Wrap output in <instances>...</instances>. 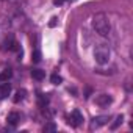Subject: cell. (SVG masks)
Listing matches in <instances>:
<instances>
[{"label":"cell","instance_id":"obj_16","mask_svg":"<svg viewBox=\"0 0 133 133\" xmlns=\"http://www.w3.org/2000/svg\"><path fill=\"white\" fill-rule=\"evenodd\" d=\"M56 22H58V19H56V17H52V19H50V22H49V27H50V28H53V27L56 25Z\"/></svg>","mask_w":133,"mask_h":133},{"label":"cell","instance_id":"obj_17","mask_svg":"<svg viewBox=\"0 0 133 133\" xmlns=\"http://www.w3.org/2000/svg\"><path fill=\"white\" fill-rule=\"evenodd\" d=\"M64 2H66V0H53V5H56V6H58V5H63Z\"/></svg>","mask_w":133,"mask_h":133},{"label":"cell","instance_id":"obj_1","mask_svg":"<svg viewBox=\"0 0 133 133\" xmlns=\"http://www.w3.org/2000/svg\"><path fill=\"white\" fill-rule=\"evenodd\" d=\"M91 24H92V28L96 30V33L100 35V36H103V38H107V36L110 35V31H111L110 21H108L107 14H103V13H97V14H94Z\"/></svg>","mask_w":133,"mask_h":133},{"label":"cell","instance_id":"obj_6","mask_svg":"<svg viewBox=\"0 0 133 133\" xmlns=\"http://www.w3.org/2000/svg\"><path fill=\"white\" fill-rule=\"evenodd\" d=\"M111 102H113V97L110 94H100V96L96 97V103L99 107H108Z\"/></svg>","mask_w":133,"mask_h":133},{"label":"cell","instance_id":"obj_13","mask_svg":"<svg viewBox=\"0 0 133 133\" xmlns=\"http://www.w3.org/2000/svg\"><path fill=\"white\" fill-rule=\"evenodd\" d=\"M55 130H56V124H55V122H47V124L42 127V131H45V133H47V131H55Z\"/></svg>","mask_w":133,"mask_h":133},{"label":"cell","instance_id":"obj_18","mask_svg":"<svg viewBox=\"0 0 133 133\" xmlns=\"http://www.w3.org/2000/svg\"><path fill=\"white\" fill-rule=\"evenodd\" d=\"M71 2H74V0H71Z\"/></svg>","mask_w":133,"mask_h":133},{"label":"cell","instance_id":"obj_11","mask_svg":"<svg viewBox=\"0 0 133 133\" xmlns=\"http://www.w3.org/2000/svg\"><path fill=\"white\" fill-rule=\"evenodd\" d=\"M25 96H27V91H25V89H19V91L16 92V96L13 97V100H14V102L17 103V102L24 100V99H25Z\"/></svg>","mask_w":133,"mask_h":133},{"label":"cell","instance_id":"obj_15","mask_svg":"<svg viewBox=\"0 0 133 133\" xmlns=\"http://www.w3.org/2000/svg\"><path fill=\"white\" fill-rule=\"evenodd\" d=\"M31 59H33V63H39V61H41V50H39V49H36V50L33 52Z\"/></svg>","mask_w":133,"mask_h":133},{"label":"cell","instance_id":"obj_14","mask_svg":"<svg viewBox=\"0 0 133 133\" xmlns=\"http://www.w3.org/2000/svg\"><path fill=\"white\" fill-rule=\"evenodd\" d=\"M50 82H52L53 85H61V83H63V78H61V75H58V74H52Z\"/></svg>","mask_w":133,"mask_h":133},{"label":"cell","instance_id":"obj_7","mask_svg":"<svg viewBox=\"0 0 133 133\" xmlns=\"http://www.w3.org/2000/svg\"><path fill=\"white\" fill-rule=\"evenodd\" d=\"M19 121H21V114H19L17 111H11V113L6 116V122H8V125H11V127H16V125L19 124Z\"/></svg>","mask_w":133,"mask_h":133},{"label":"cell","instance_id":"obj_10","mask_svg":"<svg viewBox=\"0 0 133 133\" xmlns=\"http://www.w3.org/2000/svg\"><path fill=\"white\" fill-rule=\"evenodd\" d=\"M31 77H33L35 80H42V78L45 77V72L41 71V69H31Z\"/></svg>","mask_w":133,"mask_h":133},{"label":"cell","instance_id":"obj_2","mask_svg":"<svg viewBox=\"0 0 133 133\" xmlns=\"http://www.w3.org/2000/svg\"><path fill=\"white\" fill-rule=\"evenodd\" d=\"M110 55H111V52H110V47L107 44H97L96 45V49H94V59H96L97 64H100V66L107 64L110 61Z\"/></svg>","mask_w":133,"mask_h":133},{"label":"cell","instance_id":"obj_12","mask_svg":"<svg viewBox=\"0 0 133 133\" xmlns=\"http://www.w3.org/2000/svg\"><path fill=\"white\" fill-rule=\"evenodd\" d=\"M122 122H124V116H122V114H117V116H116V119H114V122L111 124V127H110V128H111V130H116Z\"/></svg>","mask_w":133,"mask_h":133},{"label":"cell","instance_id":"obj_3","mask_svg":"<svg viewBox=\"0 0 133 133\" xmlns=\"http://www.w3.org/2000/svg\"><path fill=\"white\" fill-rule=\"evenodd\" d=\"M83 121H85V117H83V114L80 113V110H74L72 113H71V116H69V124L71 125H74V127H78V125H82L83 124Z\"/></svg>","mask_w":133,"mask_h":133},{"label":"cell","instance_id":"obj_4","mask_svg":"<svg viewBox=\"0 0 133 133\" xmlns=\"http://www.w3.org/2000/svg\"><path fill=\"white\" fill-rule=\"evenodd\" d=\"M108 121H110V117H108V116H96V117H92V121L89 122V128H91V130L100 128L102 125L108 124Z\"/></svg>","mask_w":133,"mask_h":133},{"label":"cell","instance_id":"obj_8","mask_svg":"<svg viewBox=\"0 0 133 133\" xmlns=\"http://www.w3.org/2000/svg\"><path fill=\"white\" fill-rule=\"evenodd\" d=\"M10 94H11V85H10L8 82H5V83L0 85V100L6 99Z\"/></svg>","mask_w":133,"mask_h":133},{"label":"cell","instance_id":"obj_9","mask_svg":"<svg viewBox=\"0 0 133 133\" xmlns=\"http://www.w3.org/2000/svg\"><path fill=\"white\" fill-rule=\"evenodd\" d=\"M11 77H13V71L10 68H6V69H3L0 72V82H8Z\"/></svg>","mask_w":133,"mask_h":133},{"label":"cell","instance_id":"obj_5","mask_svg":"<svg viewBox=\"0 0 133 133\" xmlns=\"http://www.w3.org/2000/svg\"><path fill=\"white\" fill-rule=\"evenodd\" d=\"M14 49H17V42L14 41V36L10 35V36L2 42V50H14Z\"/></svg>","mask_w":133,"mask_h":133}]
</instances>
